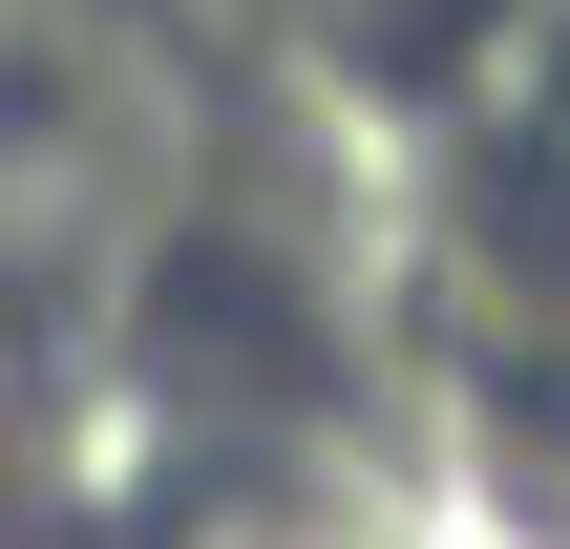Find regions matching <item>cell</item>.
Masks as SVG:
<instances>
[{
	"mask_svg": "<svg viewBox=\"0 0 570 549\" xmlns=\"http://www.w3.org/2000/svg\"><path fill=\"white\" fill-rule=\"evenodd\" d=\"M212 190V106L148 0H0V296H127Z\"/></svg>",
	"mask_w": 570,
	"mask_h": 549,
	"instance_id": "cell-1",
	"label": "cell"
},
{
	"mask_svg": "<svg viewBox=\"0 0 570 549\" xmlns=\"http://www.w3.org/2000/svg\"><path fill=\"white\" fill-rule=\"evenodd\" d=\"M233 21H275V42H317V63H423V42H465L487 0H233Z\"/></svg>",
	"mask_w": 570,
	"mask_h": 549,
	"instance_id": "cell-2",
	"label": "cell"
}]
</instances>
